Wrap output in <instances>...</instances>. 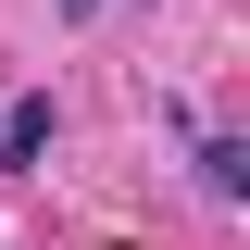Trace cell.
I'll list each match as a JSON object with an SVG mask.
<instances>
[{
    "label": "cell",
    "instance_id": "cell-1",
    "mask_svg": "<svg viewBox=\"0 0 250 250\" xmlns=\"http://www.w3.org/2000/svg\"><path fill=\"white\" fill-rule=\"evenodd\" d=\"M0 163H50V100H13L0 113Z\"/></svg>",
    "mask_w": 250,
    "mask_h": 250
},
{
    "label": "cell",
    "instance_id": "cell-2",
    "mask_svg": "<svg viewBox=\"0 0 250 250\" xmlns=\"http://www.w3.org/2000/svg\"><path fill=\"white\" fill-rule=\"evenodd\" d=\"M200 188L213 200H250V138H200Z\"/></svg>",
    "mask_w": 250,
    "mask_h": 250
}]
</instances>
